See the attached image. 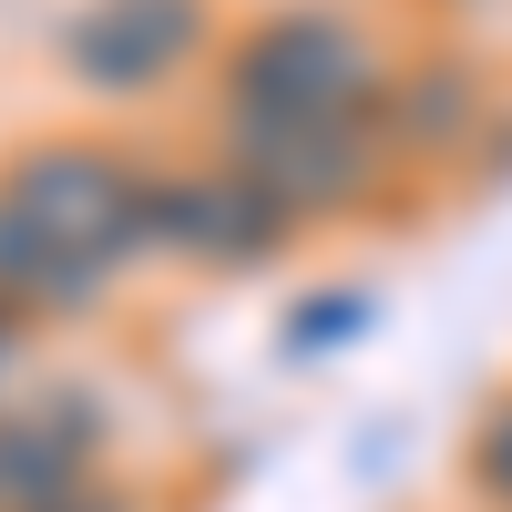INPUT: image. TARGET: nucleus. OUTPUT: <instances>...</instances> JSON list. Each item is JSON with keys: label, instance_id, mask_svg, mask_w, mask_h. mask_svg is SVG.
Instances as JSON below:
<instances>
[{"label": "nucleus", "instance_id": "obj_1", "mask_svg": "<svg viewBox=\"0 0 512 512\" xmlns=\"http://www.w3.org/2000/svg\"><path fill=\"white\" fill-rule=\"evenodd\" d=\"M154 236V185L103 144H31L0 175V297L82 308Z\"/></svg>", "mask_w": 512, "mask_h": 512}, {"label": "nucleus", "instance_id": "obj_2", "mask_svg": "<svg viewBox=\"0 0 512 512\" xmlns=\"http://www.w3.org/2000/svg\"><path fill=\"white\" fill-rule=\"evenodd\" d=\"M226 103L246 123H328V113H369L379 103V52L359 21L338 11H277L256 21V41L226 72Z\"/></svg>", "mask_w": 512, "mask_h": 512}, {"label": "nucleus", "instance_id": "obj_3", "mask_svg": "<svg viewBox=\"0 0 512 512\" xmlns=\"http://www.w3.org/2000/svg\"><path fill=\"white\" fill-rule=\"evenodd\" d=\"M236 175H256L287 216L349 205L379 175V123L369 113H328V123H246L236 113Z\"/></svg>", "mask_w": 512, "mask_h": 512}, {"label": "nucleus", "instance_id": "obj_4", "mask_svg": "<svg viewBox=\"0 0 512 512\" xmlns=\"http://www.w3.org/2000/svg\"><path fill=\"white\" fill-rule=\"evenodd\" d=\"M195 0H93L72 31H62V62L93 82V93H144L195 52Z\"/></svg>", "mask_w": 512, "mask_h": 512}, {"label": "nucleus", "instance_id": "obj_5", "mask_svg": "<svg viewBox=\"0 0 512 512\" xmlns=\"http://www.w3.org/2000/svg\"><path fill=\"white\" fill-rule=\"evenodd\" d=\"M287 205L256 185V175H185V185H154V236L185 246V256H216V267H236V256H267L287 246Z\"/></svg>", "mask_w": 512, "mask_h": 512}, {"label": "nucleus", "instance_id": "obj_6", "mask_svg": "<svg viewBox=\"0 0 512 512\" xmlns=\"http://www.w3.org/2000/svg\"><path fill=\"white\" fill-rule=\"evenodd\" d=\"M93 441H72L62 420H0V512H62L82 492Z\"/></svg>", "mask_w": 512, "mask_h": 512}, {"label": "nucleus", "instance_id": "obj_7", "mask_svg": "<svg viewBox=\"0 0 512 512\" xmlns=\"http://www.w3.org/2000/svg\"><path fill=\"white\" fill-rule=\"evenodd\" d=\"M472 472H482V492H492V502H512V410H492V420H482Z\"/></svg>", "mask_w": 512, "mask_h": 512}, {"label": "nucleus", "instance_id": "obj_8", "mask_svg": "<svg viewBox=\"0 0 512 512\" xmlns=\"http://www.w3.org/2000/svg\"><path fill=\"white\" fill-rule=\"evenodd\" d=\"M349 328H359V297H338V308H297V328H287V338L308 349V338H349Z\"/></svg>", "mask_w": 512, "mask_h": 512}, {"label": "nucleus", "instance_id": "obj_9", "mask_svg": "<svg viewBox=\"0 0 512 512\" xmlns=\"http://www.w3.org/2000/svg\"><path fill=\"white\" fill-rule=\"evenodd\" d=\"M62 512H123V502H103V492H72V502H62Z\"/></svg>", "mask_w": 512, "mask_h": 512}, {"label": "nucleus", "instance_id": "obj_10", "mask_svg": "<svg viewBox=\"0 0 512 512\" xmlns=\"http://www.w3.org/2000/svg\"><path fill=\"white\" fill-rule=\"evenodd\" d=\"M0 369H11V328H0Z\"/></svg>", "mask_w": 512, "mask_h": 512}]
</instances>
